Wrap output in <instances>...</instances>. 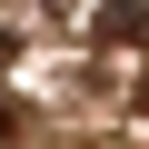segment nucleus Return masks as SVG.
I'll list each match as a JSON object with an SVG mask.
<instances>
[{
	"instance_id": "7ed1b4c3",
	"label": "nucleus",
	"mask_w": 149,
	"mask_h": 149,
	"mask_svg": "<svg viewBox=\"0 0 149 149\" xmlns=\"http://www.w3.org/2000/svg\"><path fill=\"white\" fill-rule=\"evenodd\" d=\"M139 109H149V80H139Z\"/></svg>"
},
{
	"instance_id": "f03ea898",
	"label": "nucleus",
	"mask_w": 149,
	"mask_h": 149,
	"mask_svg": "<svg viewBox=\"0 0 149 149\" xmlns=\"http://www.w3.org/2000/svg\"><path fill=\"white\" fill-rule=\"evenodd\" d=\"M0 139H10V100H0Z\"/></svg>"
},
{
	"instance_id": "f257e3e1",
	"label": "nucleus",
	"mask_w": 149,
	"mask_h": 149,
	"mask_svg": "<svg viewBox=\"0 0 149 149\" xmlns=\"http://www.w3.org/2000/svg\"><path fill=\"white\" fill-rule=\"evenodd\" d=\"M100 50H149V10H139V0H100Z\"/></svg>"
}]
</instances>
